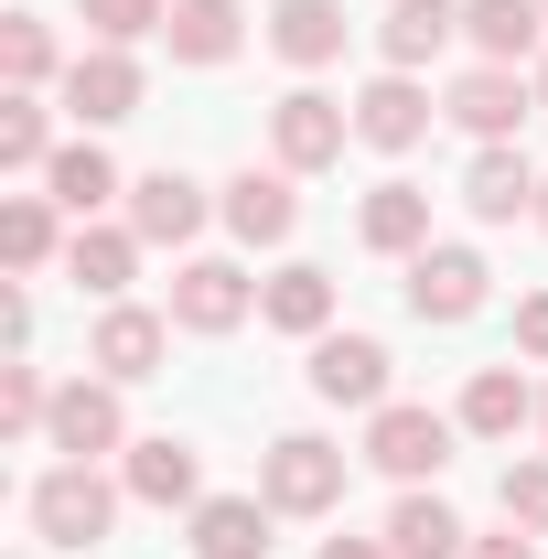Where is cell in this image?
Instances as JSON below:
<instances>
[{
  "label": "cell",
  "instance_id": "cell-1",
  "mask_svg": "<svg viewBox=\"0 0 548 559\" xmlns=\"http://www.w3.org/2000/svg\"><path fill=\"white\" fill-rule=\"evenodd\" d=\"M119 495H130V485H108L97 463H55V474L33 485V527H44V549H97L108 516H119Z\"/></svg>",
  "mask_w": 548,
  "mask_h": 559
},
{
  "label": "cell",
  "instance_id": "cell-2",
  "mask_svg": "<svg viewBox=\"0 0 548 559\" xmlns=\"http://www.w3.org/2000/svg\"><path fill=\"white\" fill-rule=\"evenodd\" d=\"M259 495H270L279 516H334L344 506V452L312 441V430H290V441L259 452Z\"/></svg>",
  "mask_w": 548,
  "mask_h": 559
},
{
  "label": "cell",
  "instance_id": "cell-3",
  "mask_svg": "<svg viewBox=\"0 0 548 559\" xmlns=\"http://www.w3.org/2000/svg\"><path fill=\"white\" fill-rule=\"evenodd\" d=\"M366 463H377V474H398V485L441 474V463H452V419L419 409V399H388V409H366Z\"/></svg>",
  "mask_w": 548,
  "mask_h": 559
},
{
  "label": "cell",
  "instance_id": "cell-4",
  "mask_svg": "<svg viewBox=\"0 0 548 559\" xmlns=\"http://www.w3.org/2000/svg\"><path fill=\"white\" fill-rule=\"evenodd\" d=\"M44 441H55L65 463L130 452V419H119V377H75V388H55V419H44Z\"/></svg>",
  "mask_w": 548,
  "mask_h": 559
},
{
  "label": "cell",
  "instance_id": "cell-5",
  "mask_svg": "<svg viewBox=\"0 0 548 559\" xmlns=\"http://www.w3.org/2000/svg\"><path fill=\"white\" fill-rule=\"evenodd\" d=\"M259 312V280L237 270V259H183L172 270V323L183 334H237Z\"/></svg>",
  "mask_w": 548,
  "mask_h": 559
},
{
  "label": "cell",
  "instance_id": "cell-6",
  "mask_svg": "<svg viewBox=\"0 0 548 559\" xmlns=\"http://www.w3.org/2000/svg\"><path fill=\"white\" fill-rule=\"evenodd\" d=\"M344 130H355V119H344L323 86H290V97L270 108V151H279V173H323V162H344Z\"/></svg>",
  "mask_w": 548,
  "mask_h": 559
},
{
  "label": "cell",
  "instance_id": "cell-7",
  "mask_svg": "<svg viewBox=\"0 0 548 559\" xmlns=\"http://www.w3.org/2000/svg\"><path fill=\"white\" fill-rule=\"evenodd\" d=\"M162 355H172V323H162V312H140V301H108V312H97V334H86V366H97V377H119V388L162 377Z\"/></svg>",
  "mask_w": 548,
  "mask_h": 559
},
{
  "label": "cell",
  "instance_id": "cell-8",
  "mask_svg": "<svg viewBox=\"0 0 548 559\" xmlns=\"http://www.w3.org/2000/svg\"><path fill=\"white\" fill-rule=\"evenodd\" d=\"M312 399H334V409H388V345H377V334H312Z\"/></svg>",
  "mask_w": 548,
  "mask_h": 559
},
{
  "label": "cell",
  "instance_id": "cell-9",
  "mask_svg": "<svg viewBox=\"0 0 548 559\" xmlns=\"http://www.w3.org/2000/svg\"><path fill=\"white\" fill-rule=\"evenodd\" d=\"M484 280H495V270H484L474 248H419V259H409V312H419V323H474Z\"/></svg>",
  "mask_w": 548,
  "mask_h": 559
},
{
  "label": "cell",
  "instance_id": "cell-10",
  "mask_svg": "<svg viewBox=\"0 0 548 559\" xmlns=\"http://www.w3.org/2000/svg\"><path fill=\"white\" fill-rule=\"evenodd\" d=\"M538 183H548V173L527 162V151H516V140H484V151H474V173H463V205H474L484 226H516V215L538 205Z\"/></svg>",
  "mask_w": 548,
  "mask_h": 559
},
{
  "label": "cell",
  "instance_id": "cell-11",
  "mask_svg": "<svg viewBox=\"0 0 548 559\" xmlns=\"http://www.w3.org/2000/svg\"><path fill=\"white\" fill-rule=\"evenodd\" d=\"M65 108L86 119V130L140 119V66H130V44H97V55H75V66H65Z\"/></svg>",
  "mask_w": 548,
  "mask_h": 559
},
{
  "label": "cell",
  "instance_id": "cell-12",
  "mask_svg": "<svg viewBox=\"0 0 548 559\" xmlns=\"http://www.w3.org/2000/svg\"><path fill=\"white\" fill-rule=\"evenodd\" d=\"M270 516H279L270 495H205L183 549H194V559H270Z\"/></svg>",
  "mask_w": 548,
  "mask_h": 559
},
{
  "label": "cell",
  "instance_id": "cell-13",
  "mask_svg": "<svg viewBox=\"0 0 548 559\" xmlns=\"http://www.w3.org/2000/svg\"><path fill=\"white\" fill-rule=\"evenodd\" d=\"M130 226H140V248H183V237L205 226V183H183L172 162L140 173V183H130Z\"/></svg>",
  "mask_w": 548,
  "mask_h": 559
},
{
  "label": "cell",
  "instance_id": "cell-14",
  "mask_svg": "<svg viewBox=\"0 0 548 559\" xmlns=\"http://www.w3.org/2000/svg\"><path fill=\"white\" fill-rule=\"evenodd\" d=\"M419 130H430V86H419V75L388 66L366 97H355V140H366V151H409Z\"/></svg>",
  "mask_w": 548,
  "mask_h": 559
},
{
  "label": "cell",
  "instance_id": "cell-15",
  "mask_svg": "<svg viewBox=\"0 0 548 559\" xmlns=\"http://www.w3.org/2000/svg\"><path fill=\"white\" fill-rule=\"evenodd\" d=\"M527 108H538V86H527L516 66H474V75H452V119H463L474 140H505Z\"/></svg>",
  "mask_w": 548,
  "mask_h": 559
},
{
  "label": "cell",
  "instance_id": "cell-16",
  "mask_svg": "<svg viewBox=\"0 0 548 559\" xmlns=\"http://www.w3.org/2000/svg\"><path fill=\"white\" fill-rule=\"evenodd\" d=\"M538 22H548V0H463V33H474L484 66H527V55H548Z\"/></svg>",
  "mask_w": 548,
  "mask_h": 559
},
{
  "label": "cell",
  "instance_id": "cell-17",
  "mask_svg": "<svg viewBox=\"0 0 548 559\" xmlns=\"http://www.w3.org/2000/svg\"><path fill=\"white\" fill-rule=\"evenodd\" d=\"M355 237H366L377 259H419V248H430V194H419V183H377L366 215H355Z\"/></svg>",
  "mask_w": 548,
  "mask_h": 559
},
{
  "label": "cell",
  "instance_id": "cell-18",
  "mask_svg": "<svg viewBox=\"0 0 548 559\" xmlns=\"http://www.w3.org/2000/svg\"><path fill=\"white\" fill-rule=\"evenodd\" d=\"M226 226H237L248 248H279V237L301 226V194H290V173H237V183H226Z\"/></svg>",
  "mask_w": 548,
  "mask_h": 559
},
{
  "label": "cell",
  "instance_id": "cell-19",
  "mask_svg": "<svg viewBox=\"0 0 548 559\" xmlns=\"http://www.w3.org/2000/svg\"><path fill=\"white\" fill-rule=\"evenodd\" d=\"M452 33H463V0H398V11L377 22V44H388V66H398V75H419Z\"/></svg>",
  "mask_w": 548,
  "mask_h": 559
},
{
  "label": "cell",
  "instance_id": "cell-20",
  "mask_svg": "<svg viewBox=\"0 0 548 559\" xmlns=\"http://www.w3.org/2000/svg\"><path fill=\"white\" fill-rule=\"evenodd\" d=\"M259 323H279V334H334V270L290 259V270L259 290Z\"/></svg>",
  "mask_w": 548,
  "mask_h": 559
},
{
  "label": "cell",
  "instance_id": "cell-21",
  "mask_svg": "<svg viewBox=\"0 0 548 559\" xmlns=\"http://www.w3.org/2000/svg\"><path fill=\"white\" fill-rule=\"evenodd\" d=\"M119 485H130L140 506H194V441H172V430H151V441H130Z\"/></svg>",
  "mask_w": 548,
  "mask_h": 559
},
{
  "label": "cell",
  "instance_id": "cell-22",
  "mask_svg": "<svg viewBox=\"0 0 548 559\" xmlns=\"http://www.w3.org/2000/svg\"><path fill=\"white\" fill-rule=\"evenodd\" d=\"M130 270H140V226H75V248H65V280H75V290L119 301Z\"/></svg>",
  "mask_w": 548,
  "mask_h": 559
},
{
  "label": "cell",
  "instance_id": "cell-23",
  "mask_svg": "<svg viewBox=\"0 0 548 559\" xmlns=\"http://www.w3.org/2000/svg\"><path fill=\"white\" fill-rule=\"evenodd\" d=\"M527 419H538V399H527L516 366H484L474 388H463V430H474V441H516Z\"/></svg>",
  "mask_w": 548,
  "mask_h": 559
},
{
  "label": "cell",
  "instance_id": "cell-24",
  "mask_svg": "<svg viewBox=\"0 0 548 559\" xmlns=\"http://www.w3.org/2000/svg\"><path fill=\"white\" fill-rule=\"evenodd\" d=\"M270 44H279V66H334L344 55V0H279Z\"/></svg>",
  "mask_w": 548,
  "mask_h": 559
},
{
  "label": "cell",
  "instance_id": "cell-25",
  "mask_svg": "<svg viewBox=\"0 0 548 559\" xmlns=\"http://www.w3.org/2000/svg\"><path fill=\"white\" fill-rule=\"evenodd\" d=\"M388 549H398V559H463L474 538H463V516H452L441 495H398V516H388Z\"/></svg>",
  "mask_w": 548,
  "mask_h": 559
},
{
  "label": "cell",
  "instance_id": "cell-26",
  "mask_svg": "<svg viewBox=\"0 0 548 559\" xmlns=\"http://www.w3.org/2000/svg\"><path fill=\"white\" fill-rule=\"evenodd\" d=\"M162 33H172V55H183V66H226V55L248 44V33H237V0H172V22H162Z\"/></svg>",
  "mask_w": 548,
  "mask_h": 559
},
{
  "label": "cell",
  "instance_id": "cell-27",
  "mask_svg": "<svg viewBox=\"0 0 548 559\" xmlns=\"http://www.w3.org/2000/svg\"><path fill=\"white\" fill-rule=\"evenodd\" d=\"M44 183H55V205H65V215H97L108 194H119V162H108L97 140H65V151L44 162Z\"/></svg>",
  "mask_w": 548,
  "mask_h": 559
},
{
  "label": "cell",
  "instance_id": "cell-28",
  "mask_svg": "<svg viewBox=\"0 0 548 559\" xmlns=\"http://www.w3.org/2000/svg\"><path fill=\"white\" fill-rule=\"evenodd\" d=\"M55 162V119L44 97H0V173H44Z\"/></svg>",
  "mask_w": 548,
  "mask_h": 559
},
{
  "label": "cell",
  "instance_id": "cell-29",
  "mask_svg": "<svg viewBox=\"0 0 548 559\" xmlns=\"http://www.w3.org/2000/svg\"><path fill=\"white\" fill-rule=\"evenodd\" d=\"M0 66H11V97H33V86L55 75V33H44V11H11V22H0Z\"/></svg>",
  "mask_w": 548,
  "mask_h": 559
},
{
  "label": "cell",
  "instance_id": "cell-30",
  "mask_svg": "<svg viewBox=\"0 0 548 559\" xmlns=\"http://www.w3.org/2000/svg\"><path fill=\"white\" fill-rule=\"evenodd\" d=\"M0 259H11V270H44V259H55V205H44V194H11V205H0Z\"/></svg>",
  "mask_w": 548,
  "mask_h": 559
},
{
  "label": "cell",
  "instance_id": "cell-31",
  "mask_svg": "<svg viewBox=\"0 0 548 559\" xmlns=\"http://www.w3.org/2000/svg\"><path fill=\"white\" fill-rule=\"evenodd\" d=\"M75 11H86V33H97V44H140V33H162V22H172V0H75Z\"/></svg>",
  "mask_w": 548,
  "mask_h": 559
},
{
  "label": "cell",
  "instance_id": "cell-32",
  "mask_svg": "<svg viewBox=\"0 0 548 559\" xmlns=\"http://www.w3.org/2000/svg\"><path fill=\"white\" fill-rule=\"evenodd\" d=\"M44 419H55V388L33 366H0V430H44Z\"/></svg>",
  "mask_w": 548,
  "mask_h": 559
},
{
  "label": "cell",
  "instance_id": "cell-33",
  "mask_svg": "<svg viewBox=\"0 0 548 559\" xmlns=\"http://www.w3.org/2000/svg\"><path fill=\"white\" fill-rule=\"evenodd\" d=\"M505 527L548 538V463H505Z\"/></svg>",
  "mask_w": 548,
  "mask_h": 559
},
{
  "label": "cell",
  "instance_id": "cell-34",
  "mask_svg": "<svg viewBox=\"0 0 548 559\" xmlns=\"http://www.w3.org/2000/svg\"><path fill=\"white\" fill-rule=\"evenodd\" d=\"M516 345L548 366V290H527V301H516Z\"/></svg>",
  "mask_w": 548,
  "mask_h": 559
},
{
  "label": "cell",
  "instance_id": "cell-35",
  "mask_svg": "<svg viewBox=\"0 0 548 559\" xmlns=\"http://www.w3.org/2000/svg\"><path fill=\"white\" fill-rule=\"evenodd\" d=\"M463 559H538V549H527V538L505 527V538H474V549H463Z\"/></svg>",
  "mask_w": 548,
  "mask_h": 559
},
{
  "label": "cell",
  "instance_id": "cell-36",
  "mask_svg": "<svg viewBox=\"0 0 548 559\" xmlns=\"http://www.w3.org/2000/svg\"><path fill=\"white\" fill-rule=\"evenodd\" d=\"M323 559H398V549H377V538H334Z\"/></svg>",
  "mask_w": 548,
  "mask_h": 559
},
{
  "label": "cell",
  "instance_id": "cell-37",
  "mask_svg": "<svg viewBox=\"0 0 548 559\" xmlns=\"http://www.w3.org/2000/svg\"><path fill=\"white\" fill-rule=\"evenodd\" d=\"M527 86H538V119H548V55H538V75H527Z\"/></svg>",
  "mask_w": 548,
  "mask_h": 559
},
{
  "label": "cell",
  "instance_id": "cell-38",
  "mask_svg": "<svg viewBox=\"0 0 548 559\" xmlns=\"http://www.w3.org/2000/svg\"><path fill=\"white\" fill-rule=\"evenodd\" d=\"M538 226H548V183H538Z\"/></svg>",
  "mask_w": 548,
  "mask_h": 559
},
{
  "label": "cell",
  "instance_id": "cell-39",
  "mask_svg": "<svg viewBox=\"0 0 548 559\" xmlns=\"http://www.w3.org/2000/svg\"><path fill=\"white\" fill-rule=\"evenodd\" d=\"M538 430H548V399H538Z\"/></svg>",
  "mask_w": 548,
  "mask_h": 559
}]
</instances>
